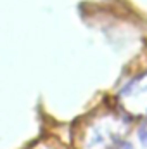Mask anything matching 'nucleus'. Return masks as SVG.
Wrapping results in <instances>:
<instances>
[{
  "label": "nucleus",
  "mask_w": 147,
  "mask_h": 149,
  "mask_svg": "<svg viewBox=\"0 0 147 149\" xmlns=\"http://www.w3.org/2000/svg\"><path fill=\"white\" fill-rule=\"evenodd\" d=\"M128 121L121 114H101L88 121L80 135V149H114L123 142Z\"/></svg>",
  "instance_id": "1"
},
{
  "label": "nucleus",
  "mask_w": 147,
  "mask_h": 149,
  "mask_svg": "<svg viewBox=\"0 0 147 149\" xmlns=\"http://www.w3.org/2000/svg\"><path fill=\"white\" fill-rule=\"evenodd\" d=\"M118 104L130 118L147 116V73L135 76L119 90Z\"/></svg>",
  "instance_id": "2"
},
{
  "label": "nucleus",
  "mask_w": 147,
  "mask_h": 149,
  "mask_svg": "<svg viewBox=\"0 0 147 149\" xmlns=\"http://www.w3.org/2000/svg\"><path fill=\"white\" fill-rule=\"evenodd\" d=\"M139 141L144 146H147V116H144V121L139 127Z\"/></svg>",
  "instance_id": "3"
},
{
  "label": "nucleus",
  "mask_w": 147,
  "mask_h": 149,
  "mask_svg": "<svg viewBox=\"0 0 147 149\" xmlns=\"http://www.w3.org/2000/svg\"><path fill=\"white\" fill-rule=\"evenodd\" d=\"M114 149H133V146H132L130 142H119Z\"/></svg>",
  "instance_id": "4"
}]
</instances>
